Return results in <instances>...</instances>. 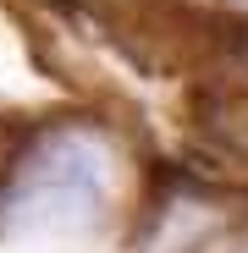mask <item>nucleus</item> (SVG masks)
Returning a JSON list of instances; mask_svg holds the SVG:
<instances>
[{"instance_id": "obj_1", "label": "nucleus", "mask_w": 248, "mask_h": 253, "mask_svg": "<svg viewBox=\"0 0 248 253\" xmlns=\"http://www.w3.org/2000/svg\"><path fill=\"white\" fill-rule=\"evenodd\" d=\"M116 204V149L89 121L33 132L0 182V248L89 237Z\"/></svg>"}]
</instances>
